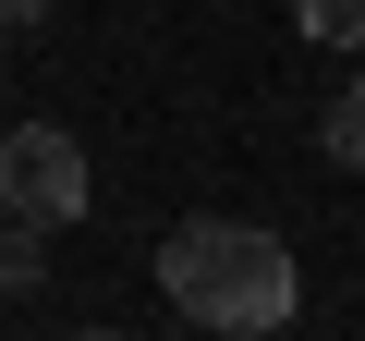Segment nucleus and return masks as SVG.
Masks as SVG:
<instances>
[{
    "label": "nucleus",
    "mask_w": 365,
    "mask_h": 341,
    "mask_svg": "<svg viewBox=\"0 0 365 341\" xmlns=\"http://www.w3.org/2000/svg\"><path fill=\"white\" fill-rule=\"evenodd\" d=\"M25 13H49V0H0V25H25Z\"/></svg>",
    "instance_id": "423d86ee"
},
{
    "label": "nucleus",
    "mask_w": 365,
    "mask_h": 341,
    "mask_svg": "<svg viewBox=\"0 0 365 341\" xmlns=\"http://www.w3.org/2000/svg\"><path fill=\"white\" fill-rule=\"evenodd\" d=\"M317 146H329V170H365V73L317 110Z\"/></svg>",
    "instance_id": "7ed1b4c3"
},
{
    "label": "nucleus",
    "mask_w": 365,
    "mask_h": 341,
    "mask_svg": "<svg viewBox=\"0 0 365 341\" xmlns=\"http://www.w3.org/2000/svg\"><path fill=\"white\" fill-rule=\"evenodd\" d=\"M0 208H13L25 232H73L86 220V146L61 122H13L0 134Z\"/></svg>",
    "instance_id": "f03ea898"
},
{
    "label": "nucleus",
    "mask_w": 365,
    "mask_h": 341,
    "mask_svg": "<svg viewBox=\"0 0 365 341\" xmlns=\"http://www.w3.org/2000/svg\"><path fill=\"white\" fill-rule=\"evenodd\" d=\"M268 341H280V329H268Z\"/></svg>",
    "instance_id": "6e6552de"
},
{
    "label": "nucleus",
    "mask_w": 365,
    "mask_h": 341,
    "mask_svg": "<svg viewBox=\"0 0 365 341\" xmlns=\"http://www.w3.org/2000/svg\"><path fill=\"white\" fill-rule=\"evenodd\" d=\"M73 341H122V329H73Z\"/></svg>",
    "instance_id": "0eeeda50"
},
{
    "label": "nucleus",
    "mask_w": 365,
    "mask_h": 341,
    "mask_svg": "<svg viewBox=\"0 0 365 341\" xmlns=\"http://www.w3.org/2000/svg\"><path fill=\"white\" fill-rule=\"evenodd\" d=\"M37 280H49V256H37V232L13 220V232H0V292H37Z\"/></svg>",
    "instance_id": "39448f33"
},
{
    "label": "nucleus",
    "mask_w": 365,
    "mask_h": 341,
    "mask_svg": "<svg viewBox=\"0 0 365 341\" xmlns=\"http://www.w3.org/2000/svg\"><path fill=\"white\" fill-rule=\"evenodd\" d=\"M292 25L317 49H365V0H292Z\"/></svg>",
    "instance_id": "20e7f679"
},
{
    "label": "nucleus",
    "mask_w": 365,
    "mask_h": 341,
    "mask_svg": "<svg viewBox=\"0 0 365 341\" xmlns=\"http://www.w3.org/2000/svg\"><path fill=\"white\" fill-rule=\"evenodd\" d=\"M158 292L195 317V329H220V341H268V329H292V305H304L292 244H280L268 220H182V232L158 244Z\"/></svg>",
    "instance_id": "f257e3e1"
}]
</instances>
